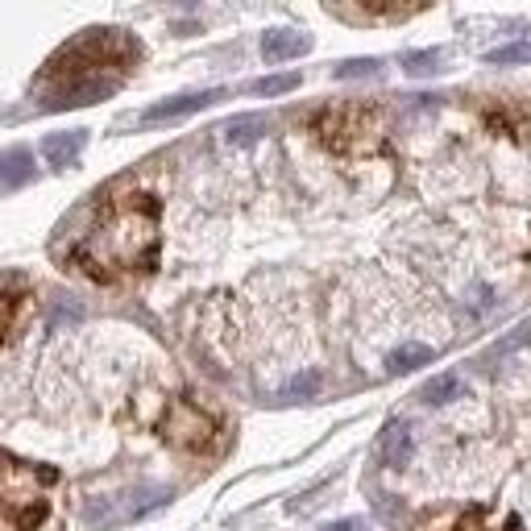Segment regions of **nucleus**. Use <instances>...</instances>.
I'll list each match as a JSON object with an SVG mask.
<instances>
[{
    "label": "nucleus",
    "mask_w": 531,
    "mask_h": 531,
    "mask_svg": "<svg viewBox=\"0 0 531 531\" xmlns=\"http://www.w3.org/2000/svg\"><path fill=\"white\" fill-rule=\"evenodd\" d=\"M527 337H531V324H519L507 341H498V349H494V353H511V349H515V345H523Z\"/></svg>",
    "instance_id": "5701e85b"
},
{
    "label": "nucleus",
    "mask_w": 531,
    "mask_h": 531,
    "mask_svg": "<svg viewBox=\"0 0 531 531\" xmlns=\"http://www.w3.org/2000/svg\"><path fill=\"white\" fill-rule=\"evenodd\" d=\"M449 531H523V527L515 515H494V511L473 507V511H461Z\"/></svg>",
    "instance_id": "f8f14e48"
},
{
    "label": "nucleus",
    "mask_w": 531,
    "mask_h": 531,
    "mask_svg": "<svg viewBox=\"0 0 531 531\" xmlns=\"http://www.w3.org/2000/svg\"><path fill=\"white\" fill-rule=\"evenodd\" d=\"M262 129H266V121H262V117H237V121L225 129V137H229L233 146H245V142H258Z\"/></svg>",
    "instance_id": "f3484780"
},
{
    "label": "nucleus",
    "mask_w": 531,
    "mask_h": 531,
    "mask_svg": "<svg viewBox=\"0 0 531 531\" xmlns=\"http://www.w3.org/2000/svg\"><path fill=\"white\" fill-rule=\"evenodd\" d=\"M316 390H320V374L307 370V374H299L283 386V399H307V395H316Z\"/></svg>",
    "instance_id": "6ab92c4d"
},
{
    "label": "nucleus",
    "mask_w": 531,
    "mask_h": 531,
    "mask_svg": "<svg viewBox=\"0 0 531 531\" xmlns=\"http://www.w3.org/2000/svg\"><path fill=\"white\" fill-rule=\"evenodd\" d=\"M216 100H225V92H191V96H171V100H162V104H154V108H146L142 113V121L146 125H154V121H171V117H187V113H200V108H208V104H216Z\"/></svg>",
    "instance_id": "0eeeda50"
},
{
    "label": "nucleus",
    "mask_w": 531,
    "mask_h": 531,
    "mask_svg": "<svg viewBox=\"0 0 531 531\" xmlns=\"http://www.w3.org/2000/svg\"><path fill=\"white\" fill-rule=\"evenodd\" d=\"M486 63L502 67V63H531V46L527 42H515V46H502V50H490Z\"/></svg>",
    "instance_id": "412c9836"
},
{
    "label": "nucleus",
    "mask_w": 531,
    "mask_h": 531,
    "mask_svg": "<svg viewBox=\"0 0 531 531\" xmlns=\"http://www.w3.org/2000/svg\"><path fill=\"white\" fill-rule=\"evenodd\" d=\"M461 395V378L457 374H440V378H432L424 390H419V399H424L428 407H444V403H453Z\"/></svg>",
    "instance_id": "dca6fc26"
},
{
    "label": "nucleus",
    "mask_w": 531,
    "mask_h": 531,
    "mask_svg": "<svg viewBox=\"0 0 531 531\" xmlns=\"http://www.w3.org/2000/svg\"><path fill=\"white\" fill-rule=\"evenodd\" d=\"M34 179V154L30 150H9L0 154V187H21Z\"/></svg>",
    "instance_id": "ddd939ff"
},
{
    "label": "nucleus",
    "mask_w": 531,
    "mask_h": 531,
    "mask_svg": "<svg viewBox=\"0 0 531 531\" xmlns=\"http://www.w3.org/2000/svg\"><path fill=\"white\" fill-rule=\"evenodd\" d=\"M436 63H440V50H411V54H403L407 75H432V71H440Z\"/></svg>",
    "instance_id": "a211bd4d"
},
{
    "label": "nucleus",
    "mask_w": 531,
    "mask_h": 531,
    "mask_svg": "<svg viewBox=\"0 0 531 531\" xmlns=\"http://www.w3.org/2000/svg\"><path fill=\"white\" fill-rule=\"evenodd\" d=\"M328 531H366V523H361V519H341V523H332Z\"/></svg>",
    "instance_id": "b1692460"
},
{
    "label": "nucleus",
    "mask_w": 531,
    "mask_h": 531,
    "mask_svg": "<svg viewBox=\"0 0 531 531\" xmlns=\"http://www.w3.org/2000/svg\"><path fill=\"white\" fill-rule=\"evenodd\" d=\"M436 353L428 349V345H403V349H395L386 357V374H411V370H419V366H428Z\"/></svg>",
    "instance_id": "2eb2a0df"
},
{
    "label": "nucleus",
    "mask_w": 531,
    "mask_h": 531,
    "mask_svg": "<svg viewBox=\"0 0 531 531\" xmlns=\"http://www.w3.org/2000/svg\"><path fill=\"white\" fill-rule=\"evenodd\" d=\"M117 83L113 79H88V83H71V88H63L54 100H46L50 108H79V104H96L104 96H113Z\"/></svg>",
    "instance_id": "9b49d317"
},
{
    "label": "nucleus",
    "mask_w": 531,
    "mask_h": 531,
    "mask_svg": "<svg viewBox=\"0 0 531 531\" xmlns=\"http://www.w3.org/2000/svg\"><path fill=\"white\" fill-rule=\"evenodd\" d=\"M166 498H171L166 490H137V494H125V498H113V502H117L113 511L88 507V523H125V519H137V515H146V511L162 507Z\"/></svg>",
    "instance_id": "423d86ee"
},
{
    "label": "nucleus",
    "mask_w": 531,
    "mask_h": 531,
    "mask_svg": "<svg viewBox=\"0 0 531 531\" xmlns=\"http://www.w3.org/2000/svg\"><path fill=\"white\" fill-rule=\"evenodd\" d=\"M133 59H137V42L129 34L88 30L54 54L42 71V79H67V88H71V83H88V75L96 79V71H104V67H125Z\"/></svg>",
    "instance_id": "7ed1b4c3"
},
{
    "label": "nucleus",
    "mask_w": 531,
    "mask_h": 531,
    "mask_svg": "<svg viewBox=\"0 0 531 531\" xmlns=\"http://www.w3.org/2000/svg\"><path fill=\"white\" fill-rule=\"evenodd\" d=\"M374 71H378V63H374V59H353V63H341V67H337V75H341V79H353V75H374Z\"/></svg>",
    "instance_id": "4be33fe9"
},
{
    "label": "nucleus",
    "mask_w": 531,
    "mask_h": 531,
    "mask_svg": "<svg viewBox=\"0 0 531 531\" xmlns=\"http://www.w3.org/2000/svg\"><path fill=\"white\" fill-rule=\"evenodd\" d=\"M158 200L154 195H121L113 200L100 220L92 225V233L75 245V266L88 270L92 278H117V274H133V270H150L158 262Z\"/></svg>",
    "instance_id": "f257e3e1"
},
{
    "label": "nucleus",
    "mask_w": 531,
    "mask_h": 531,
    "mask_svg": "<svg viewBox=\"0 0 531 531\" xmlns=\"http://www.w3.org/2000/svg\"><path fill=\"white\" fill-rule=\"evenodd\" d=\"M216 419L204 411V407H195L191 399H175L171 411H166L162 419V436L175 444V449H187V453H204L216 444Z\"/></svg>",
    "instance_id": "39448f33"
},
{
    "label": "nucleus",
    "mask_w": 531,
    "mask_h": 531,
    "mask_svg": "<svg viewBox=\"0 0 531 531\" xmlns=\"http://www.w3.org/2000/svg\"><path fill=\"white\" fill-rule=\"evenodd\" d=\"M316 137L337 150V154H366L378 146V133H382V117L378 108L370 104H337V108H324V113L312 121Z\"/></svg>",
    "instance_id": "20e7f679"
},
{
    "label": "nucleus",
    "mask_w": 531,
    "mask_h": 531,
    "mask_svg": "<svg viewBox=\"0 0 531 531\" xmlns=\"http://www.w3.org/2000/svg\"><path fill=\"white\" fill-rule=\"evenodd\" d=\"M411 428L403 424V419H395V424H386V432H382V465H390V469H407L411 465Z\"/></svg>",
    "instance_id": "9d476101"
},
{
    "label": "nucleus",
    "mask_w": 531,
    "mask_h": 531,
    "mask_svg": "<svg viewBox=\"0 0 531 531\" xmlns=\"http://www.w3.org/2000/svg\"><path fill=\"white\" fill-rule=\"evenodd\" d=\"M21 299H25V283L21 278H5V283H0V341H5V332L13 328V320L21 312Z\"/></svg>",
    "instance_id": "4468645a"
},
{
    "label": "nucleus",
    "mask_w": 531,
    "mask_h": 531,
    "mask_svg": "<svg viewBox=\"0 0 531 531\" xmlns=\"http://www.w3.org/2000/svg\"><path fill=\"white\" fill-rule=\"evenodd\" d=\"M83 142H88V129H67V133H50L42 142V158L50 166H71L83 150Z\"/></svg>",
    "instance_id": "1a4fd4ad"
},
{
    "label": "nucleus",
    "mask_w": 531,
    "mask_h": 531,
    "mask_svg": "<svg viewBox=\"0 0 531 531\" xmlns=\"http://www.w3.org/2000/svg\"><path fill=\"white\" fill-rule=\"evenodd\" d=\"M312 50V38H303L295 30H270L262 38V59L266 63H287V59H299V54Z\"/></svg>",
    "instance_id": "6e6552de"
},
{
    "label": "nucleus",
    "mask_w": 531,
    "mask_h": 531,
    "mask_svg": "<svg viewBox=\"0 0 531 531\" xmlns=\"http://www.w3.org/2000/svg\"><path fill=\"white\" fill-rule=\"evenodd\" d=\"M54 482H59L54 469L0 457V531H38L50 511Z\"/></svg>",
    "instance_id": "f03ea898"
},
{
    "label": "nucleus",
    "mask_w": 531,
    "mask_h": 531,
    "mask_svg": "<svg viewBox=\"0 0 531 531\" xmlns=\"http://www.w3.org/2000/svg\"><path fill=\"white\" fill-rule=\"evenodd\" d=\"M291 88H299V75H266V79L254 83L258 96H283V92H291Z\"/></svg>",
    "instance_id": "aec40b11"
}]
</instances>
